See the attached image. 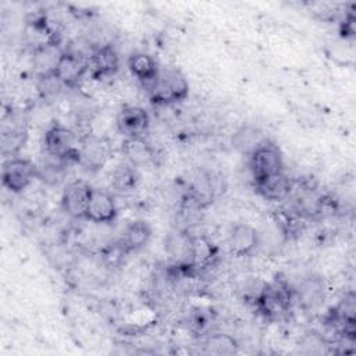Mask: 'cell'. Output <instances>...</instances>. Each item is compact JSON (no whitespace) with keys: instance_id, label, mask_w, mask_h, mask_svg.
<instances>
[{"instance_id":"obj_1","label":"cell","mask_w":356,"mask_h":356,"mask_svg":"<svg viewBox=\"0 0 356 356\" xmlns=\"http://www.w3.org/2000/svg\"><path fill=\"white\" fill-rule=\"evenodd\" d=\"M150 102L157 106H167L182 102L189 93V83L185 75L174 67L159 70L154 81L150 83Z\"/></svg>"},{"instance_id":"obj_2","label":"cell","mask_w":356,"mask_h":356,"mask_svg":"<svg viewBox=\"0 0 356 356\" xmlns=\"http://www.w3.org/2000/svg\"><path fill=\"white\" fill-rule=\"evenodd\" d=\"M293 299L295 291L291 288L289 282L282 275H277L270 284H264L253 306L264 317L277 318L289 312Z\"/></svg>"},{"instance_id":"obj_3","label":"cell","mask_w":356,"mask_h":356,"mask_svg":"<svg viewBox=\"0 0 356 356\" xmlns=\"http://www.w3.org/2000/svg\"><path fill=\"white\" fill-rule=\"evenodd\" d=\"M44 149L49 156L60 161L79 163V147L76 135L67 127L53 125L44 134Z\"/></svg>"},{"instance_id":"obj_4","label":"cell","mask_w":356,"mask_h":356,"mask_svg":"<svg viewBox=\"0 0 356 356\" xmlns=\"http://www.w3.org/2000/svg\"><path fill=\"white\" fill-rule=\"evenodd\" d=\"M249 167L253 181H259L284 171V160L278 146L264 142L249 154Z\"/></svg>"},{"instance_id":"obj_5","label":"cell","mask_w":356,"mask_h":356,"mask_svg":"<svg viewBox=\"0 0 356 356\" xmlns=\"http://www.w3.org/2000/svg\"><path fill=\"white\" fill-rule=\"evenodd\" d=\"M38 168L31 160L10 157L3 164L1 182L8 191L19 193L28 188L32 179L38 177Z\"/></svg>"},{"instance_id":"obj_6","label":"cell","mask_w":356,"mask_h":356,"mask_svg":"<svg viewBox=\"0 0 356 356\" xmlns=\"http://www.w3.org/2000/svg\"><path fill=\"white\" fill-rule=\"evenodd\" d=\"M89 71V60L76 51H63L54 64L53 72L65 88H76Z\"/></svg>"},{"instance_id":"obj_7","label":"cell","mask_w":356,"mask_h":356,"mask_svg":"<svg viewBox=\"0 0 356 356\" xmlns=\"http://www.w3.org/2000/svg\"><path fill=\"white\" fill-rule=\"evenodd\" d=\"M92 191L93 188L82 179L70 182L63 191V196H61L63 210L74 218H85Z\"/></svg>"},{"instance_id":"obj_8","label":"cell","mask_w":356,"mask_h":356,"mask_svg":"<svg viewBox=\"0 0 356 356\" xmlns=\"http://www.w3.org/2000/svg\"><path fill=\"white\" fill-rule=\"evenodd\" d=\"M150 118L145 108L127 106L117 115V128L127 138H145L149 131Z\"/></svg>"},{"instance_id":"obj_9","label":"cell","mask_w":356,"mask_h":356,"mask_svg":"<svg viewBox=\"0 0 356 356\" xmlns=\"http://www.w3.org/2000/svg\"><path fill=\"white\" fill-rule=\"evenodd\" d=\"M120 68V58L111 44L96 47L89 56V72L93 79L113 76Z\"/></svg>"},{"instance_id":"obj_10","label":"cell","mask_w":356,"mask_h":356,"mask_svg":"<svg viewBox=\"0 0 356 356\" xmlns=\"http://www.w3.org/2000/svg\"><path fill=\"white\" fill-rule=\"evenodd\" d=\"M117 217V206L114 197L102 189H93L85 218L96 224H110Z\"/></svg>"},{"instance_id":"obj_11","label":"cell","mask_w":356,"mask_h":356,"mask_svg":"<svg viewBox=\"0 0 356 356\" xmlns=\"http://www.w3.org/2000/svg\"><path fill=\"white\" fill-rule=\"evenodd\" d=\"M229 252L236 257H245L259 246V232L249 224L239 222L232 227L228 238Z\"/></svg>"},{"instance_id":"obj_12","label":"cell","mask_w":356,"mask_h":356,"mask_svg":"<svg viewBox=\"0 0 356 356\" xmlns=\"http://www.w3.org/2000/svg\"><path fill=\"white\" fill-rule=\"evenodd\" d=\"M217 259H218V249L207 236L204 235L191 236L188 263L196 271L211 267Z\"/></svg>"},{"instance_id":"obj_13","label":"cell","mask_w":356,"mask_h":356,"mask_svg":"<svg viewBox=\"0 0 356 356\" xmlns=\"http://www.w3.org/2000/svg\"><path fill=\"white\" fill-rule=\"evenodd\" d=\"M254 189L263 199L271 200V202H280V200H285L289 196L292 191V182L286 177V174L282 171L275 175L254 181Z\"/></svg>"},{"instance_id":"obj_14","label":"cell","mask_w":356,"mask_h":356,"mask_svg":"<svg viewBox=\"0 0 356 356\" xmlns=\"http://www.w3.org/2000/svg\"><path fill=\"white\" fill-rule=\"evenodd\" d=\"M152 236V227L145 220H135L127 225L120 239L124 250L127 253L142 249Z\"/></svg>"},{"instance_id":"obj_15","label":"cell","mask_w":356,"mask_h":356,"mask_svg":"<svg viewBox=\"0 0 356 356\" xmlns=\"http://www.w3.org/2000/svg\"><path fill=\"white\" fill-rule=\"evenodd\" d=\"M128 67L131 74L140 82L145 83H152L159 72V65L156 60L143 51H138L129 56L128 58Z\"/></svg>"},{"instance_id":"obj_16","label":"cell","mask_w":356,"mask_h":356,"mask_svg":"<svg viewBox=\"0 0 356 356\" xmlns=\"http://www.w3.org/2000/svg\"><path fill=\"white\" fill-rule=\"evenodd\" d=\"M107 159V152L102 142L95 138H86L79 146V163L89 170H99Z\"/></svg>"},{"instance_id":"obj_17","label":"cell","mask_w":356,"mask_h":356,"mask_svg":"<svg viewBox=\"0 0 356 356\" xmlns=\"http://www.w3.org/2000/svg\"><path fill=\"white\" fill-rule=\"evenodd\" d=\"M121 150L125 154L128 163H131L135 167L147 164L154 156L152 146L145 140V138L125 139Z\"/></svg>"},{"instance_id":"obj_18","label":"cell","mask_w":356,"mask_h":356,"mask_svg":"<svg viewBox=\"0 0 356 356\" xmlns=\"http://www.w3.org/2000/svg\"><path fill=\"white\" fill-rule=\"evenodd\" d=\"M264 142H267L261 134L260 129L253 127H243L232 138L234 146L246 154L253 153L259 146H261Z\"/></svg>"},{"instance_id":"obj_19","label":"cell","mask_w":356,"mask_h":356,"mask_svg":"<svg viewBox=\"0 0 356 356\" xmlns=\"http://www.w3.org/2000/svg\"><path fill=\"white\" fill-rule=\"evenodd\" d=\"M111 182L118 192H122V193L131 192L136 188L139 182V172L136 167L132 165L131 163H121L114 170Z\"/></svg>"},{"instance_id":"obj_20","label":"cell","mask_w":356,"mask_h":356,"mask_svg":"<svg viewBox=\"0 0 356 356\" xmlns=\"http://www.w3.org/2000/svg\"><path fill=\"white\" fill-rule=\"evenodd\" d=\"M26 134L19 129H10L8 132H3L1 135V152L4 156L14 157V154L19 150V147L25 142Z\"/></svg>"},{"instance_id":"obj_21","label":"cell","mask_w":356,"mask_h":356,"mask_svg":"<svg viewBox=\"0 0 356 356\" xmlns=\"http://www.w3.org/2000/svg\"><path fill=\"white\" fill-rule=\"evenodd\" d=\"M61 88H64V85L60 82V79L56 76V74L53 72V70L44 71L38 82V89L39 93L43 97H51L60 93Z\"/></svg>"},{"instance_id":"obj_22","label":"cell","mask_w":356,"mask_h":356,"mask_svg":"<svg viewBox=\"0 0 356 356\" xmlns=\"http://www.w3.org/2000/svg\"><path fill=\"white\" fill-rule=\"evenodd\" d=\"M299 299H302L307 305H313L314 302H318L320 296L323 295V286L316 280L306 281L302 288L299 289Z\"/></svg>"},{"instance_id":"obj_23","label":"cell","mask_w":356,"mask_h":356,"mask_svg":"<svg viewBox=\"0 0 356 356\" xmlns=\"http://www.w3.org/2000/svg\"><path fill=\"white\" fill-rule=\"evenodd\" d=\"M339 32H341V36H343L345 39L355 38V33H356V15H355L353 10L346 13L345 18L341 22Z\"/></svg>"}]
</instances>
